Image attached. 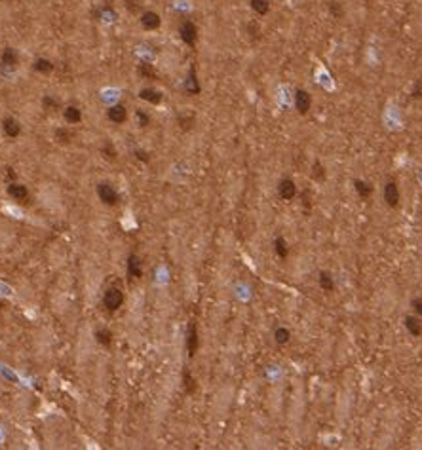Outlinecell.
Returning <instances> with one entry per match:
<instances>
[{
  "instance_id": "obj_1",
  "label": "cell",
  "mask_w": 422,
  "mask_h": 450,
  "mask_svg": "<svg viewBox=\"0 0 422 450\" xmlns=\"http://www.w3.org/2000/svg\"><path fill=\"white\" fill-rule=\"evenodd\" d=\"M122 304H124V292L118 289V287H111V289L105 291L103 306H105L109 312H116Z\"/></svg>"
},
{
  "instance_id": "obj_2",
  "label": "cell",
  "mask_w": 422,
  "mask_h": 450,
  "mask_svg": "<svg viewBox=\"0 0 422 450\" xmlns=\"http://www.w3.org/2000/svg\"><path fill=\"white\" fill-rule=\"evenodd\" d=\"M97 196H99V200L105 205H116L118 200H120V196H118V192L114 190V186L109 185V183H99L97 185Z\"/></svg>"
},
{
  "instance_id": "obj_3",
  "label": "cell",
  "mask_w": 422,
  "mask_h": 450,
  "mask_svg": "<svg viewBox=\"0 0 422 450\" xmlns=\"http://www.w3.org/2000/svg\"><path fill=\"white\" fill-rule=\"evenodd\" d=\"M179 34H181V40L190 48L196 46V42H198V29L192 21H183L179 27Z\"/></svg>"
},
{
  "instance_id": "obj_4",
  "label": "cell",
  "mask_w": 422,
  "mask_h": 450,
  "mask_svg": "<svg viewBox=\"0 0 422 450\" xmlns=\"http://www.w3.org/2000/svg\"><path fill=\"white\" fill-rule=\"evenodd\" d=\"M198 346H200L198 327H196V323H194V321H190L189 331H187V353H189V357H194V355H196Z\"/></svg>"
},
{
  "instance_id": "obj_5",
  "label": "cell",
  "mask_w": 422,
  "mask_h": 450,
  "mask_svg": "<svg viewBox=\"0 0 422 450\" xmlns=\"http://www.w3.org/2000/svg\"><path fill=\"white\" fill-rule=\"evenodd\" d=\"M384 202L392 209H395L399 205V188H397V185L394 181H388L386 186H384Z\"/></svg>"
},
{
  "instance_id": "obj_6",
  "label": "cell",
  "mask_w": 422,
  "mask_h": 450,
  "mask_svg": "<svg viewBox=\"0 0 422 450\" xmlns=\"http://www.w3.org/2000/svg\"><path fill=\"white\" fill-rule=\"evenodd\" d=\"M278 192H280V198L285 200V202H291L293 198L297 196V186L291 179H281L280 181V186H278Z\"/></svg>"
},
{
  "instance_id": "obj_7",
  "label": "cell",
  "mask_w": 422,
  "mask_h": 450,
  "mask_svg": "<svg viewBox=\"0 0 422 450\" xmlns=\"http://www.w3.org/2000/svg\"><path fill=\"white\" fill-rule=\"evenodd\" d=\"M295 106H297V110H299L301 114H306V112L310 110V106H312V97H310V93L305 91V89H297V93H295Z\"/></svg>"
},
{
  "instance_id": "obj_8",
  "label": "cell",
  "mask_w": 422,
  "mask_h": 450,
  "mask_svg": "<svg viewBox=\"0 0 422 450\" xmlns=\"http://www.w3.org/2000/svg\"><path fill=\"white\" fill-rule=\"evenodd\" d=\"M107 118L113 122V124H124L128 120V108L124 105H113L109 106L107 110Z\"/></svg>"
},
{
  "instance_id": "obj_9",
  "label": "cell",
  "mask_w": 422,
  "mask_h": 450,
  "mask_svg": "<svg viewBox=\"0 0 422 450\" xmlns=\"http://www.w3.org/2000/svg\"><path fill=\"white\" fill-rule=\"evenodd\" d=\"M126 268H128V276L131 277V279H139V277L143 276V268H141V259L135 255V253H131L130 257H128V262H126Z\"/></svg>"
},
{
  "instance_id": "obj_10",
  "label": "cell",
  "mask_w": 422,
  "mask_h": 450,
  "mask_svg": "<svg viewBox=\"0 0 422 450\" xmlns=\"http://www.w3.org/2000/svg\"><path fill=\"white\" fill-rule=\"evenodd\" d=\"M8 194L14 198L15 202H21V204H27V200H29V190H27V186H23L19 183H12L8 186Z\"/></svg>"
},
{
  "instance_id": "obj_11",
  "label": "cell",
  "mask_w": 422,
  "mask_h": 450,
  "mask_svg": "<svg viewBox=\"0 0 422 450\" xmlns=\"http://www.w3.org/2000/svg\"><path fill=\"white\" fill-rule=\"evenodd\" d=\"M185 91H187L189 95H198V93L202 91L200 82H198V74H196V67H190L189 78H187V82H185Z\"/></svg>"
},
{
  "instance_id": "obj_12",
  "label": "cell",
  "mask_w": 422,
  "mask_h": 450,
  "mask_svg": "<svg viewBox=\"0 0 422 450\" xmlns=\"http://www.w3.org/2000/svg\"><path fill=\"white\" fill-rule=\"evenodd\" d=\"M2 130H4V135H6V137L15 139V137L21 133V126H19V122H17L15 118L6 116L4 118V122H2Z\"/></svg>"
},
{
  "instance_id": "obj_13",
  "label": "cell",
  "mask_w": 422,
  "mask_h": 450,
  "mask_svg": "<svg viewBox=\"0 0 422 450\" xmlns=\"http://www.w3.org/2000/svg\"><path fill=\"white\" fill-rule=\"evenodd\" d=\"M160 23H162V19L156 12H145V14H141V25H143L146 30H156L160 27Z\"/></svg>"
},
{
  "instance_id": "obj_14",
  "label": "cell",
  "mask_w": 422,
  "mask_h": 450,
  "mask_svg": "<svg viewBox=\"0 0 422 450\" xmlns=\"http://www.w3.org/2000/svg\"><path fill=\"white\" fill-rule=\"evenodd\" d=\"M0 63H2L4 67H8V69H15L17 63H19L17 52H15L14 48H6V50L2 52V55H0Z\"/></svg>"
},
{
  "instance_id": "obj_15",
  "label": "cell",
  "mask_w": 422,
  "mask_h": 450,
  "mask_svg": "<svg viewBox=\"0 0 422 450\" xmlns=\"http://www.w3.org/2000/svg\"><path fill=\"white\" fill-rule=\"evenodd\" d=\"M139 97L143 99V101L150 103V105H160L162 99H164V95H162L158 89H152V87H143L141 91H139Z\"/></svg>"
},
{
  "instance_id": "obj_16",
  "label": "cell",
  "mask_w": 422,
  "mask_h": 450,
  "mask_svg": "<svg viewBox=\"0 0 422 450\" xmlns=\"http://www.w3.org/2000/svg\"><path fill=\"white\" fill-rule=\"evenodd\" d=\"M63 116H65V122H67V124H80V120H82V110H80L78 106H74V105H69V106H65Z\"/></svg>"
},
{
  "instance_id": "obj_17",
  "label": "cell",
  "mask_w": 422,
  "mask_h": 450,
  "mask_svg": "<svg viewBox=\"0 0 422 450\" xmlns=\"http://www.w3.org/2000/svg\"><path fill=\"white\" fill-rule=\"evenodd\" d=\"M403 323H405V329H407L413 336H422V323H421L419 318H415V316H407Z\"/></svg>"
},
{
  "instance_id": "obj_18",
  "label": "cell",
  "mask_w": 422,
  "mask_h": 450,
  "mask_svg": "<svg viewBox=\"0 0 422 450\" xmlns=\"http://www.w3.org/2000/svg\"><path fill=\"white\" fill-rule=\"evenodd\" d=\"M354 188L358 192V196L364 198V200L371 198V194H373V186H371L369 183H365V181H360V179L354 181Z\"/></svg>"
},
{
  "instance_id": "obj_19",
  "label": "cell",
  "mask_w": 422,
  "mask_h": 450,
  "mask_svg": "<svg viewBox=\"0 0 422 450\" xmlns=\"http://www.w3.org/2000/svg\"><path fill=\"white\" fill-rule=\"evenodd\" d=\"M32 69H34L36 73H40V74H50L52 71H54V63H52L50 59L40 57V59H36V61H34Z\"/></svg>"
},
{
  "instance_id": "obj_20",
  "label": "cell",
  "mask_w": 422,
  "mask_h": 450,
  "mask_svg": "<svg viewBox=\"0 0 422 450\" xmlns=\"http://www.w3.org/2000/svg\"><path fill=\"white\" fill-rule=\"evenodd\" d=\"M137 73L141 74L143 78H146V80H156V78H158L156 69H154L150 63H141V65L137 67Z\"/></svg>"
},
{
  "instance_id": "obj_21",
  "label": "cell",
  "mask_w": 422,
  "mask_h": 450,
  "mask_svg": "<svg viewBox=\"0 0 422 450\" xmlns=\"http://www.w3.org/2000/svg\"><path fill=\"white\" fill-rule=\"evenodd\" d=\"M274 249H276V255L280 257V259H287V255H289V247H287V241H285L281 236H278L276 239H274Z\"/></svg>"
},
{
  "instance_id": "obj_22",
  "label": "cell",
  "mask_w": 422,
  "mask_h": 450,
  "mask_svg": "<svg viewBox=\"0 0 422 450\" xmlns=\"http://www.w3.org/2000/svg\"><path fill=\"white\" fill-rule=\"evenodd\" d=\"M320 287L325 292H331V291L335 289V281H333V276L329 274V272H320Z\"/></svg>"
},
{
  "instance_id": "obj_23",
  "label": "cell",
  "mask_w": 422,
  "mask_h": 450,
  "mask_svg": "<svg viewBox=\"0 0 422 450\" xmlns=\"http://www.w3.org/2000/svg\"><path fill=\"white\" fill-rule=\"evenodd\" d=\"M289 338H291V331L285 329V327H278L276 331H274V340H276V344H280V346L287 344Z\"/></svg>"
},
{
  "instance_id": "obj_24",
  "label": "cell",
  "mask_w": 422,
  "mask_h": 450,
  "mask_svg": "<svg viewBox=\"0 0 422 450\" xmlns=\"http://www.w3.org/2000/svg\"><path fill=\"white\" fill-rule=\"evenodd\" d=\"M251 8L255 14L266 15L270 12V2L268 0H251Z\"/></svg>"
},
{
  "instance_id": "obj_25",
  "label": "cell",
  "mask_w": 422,
  "mask_h": 450,
  "mask_svg": "<svg viewBox=\"0 0 422 450\" xmlns=\"http://www.w3.org/2000/svg\"><path fill=\"white\" fill-rule=\"evenodd\" d=\"M95 340L101 344V346H111L113 344V333L109 329H99L95 333Z\"/></svg>"
},
{
  "instance_id": "obj_26",
  "label": "cell",
  "mask_w": 422,
  "mask_h": 450,
  "mask_svg": "<svg viewBox=\"0 0 422 450\" xmlns=\"http://www.w3.org/2000/svg\"><path fill=\"white\" fill-rule=\"evenodd\" d=\"M183 388H185V392L189 393V395L196 392V380L192 378L190 371H185V372H183Z\"/></svg>"
},
{
  "instance_id": "obj_27",
  "label": "cell",
  "mask_w": 422,
  "mask_h": 450,
  "mask_svg": "<svg viewBox=\"0 0 422 450\" xmlns=\"http://www.w3.org/2000/svg\"><path fill=\"white\" fill-rule=\"evenodd\" d=\"M177 124L181 126V130H190L192 126H194V114H187V112H183V114H179L177 116Z\"/></svg>"
},
{
  "instance_id": "obj_28",
  "label": "cell",
  "mask_w": 422,
  "mask_h": 450,
  "mask_svg": "<svg viewBox=\"0 0 422 450\" xmlns=\"http://www.w3.org/2000/svg\"><path fill=\"white\" fill-rule=\"evenodd\" d=\"M71 137H73V135H71V131L65 130V128H57L56 133H54V139L57 141L59 145H67V143L71 141Z\"/></svg>"
},
{
  "instance_id": "obj_29",
  "label": "cell",
  "mask_w": 422,
  "mask_h": 450,
  "mask_svg": "<svg viewBox=\"0 0 422 450\" xmlns=\"http://www.w3.org/2000/svg\"><path fill=\"white\" fill-rule=\"evenodd\" d=\"M124 4L130 14H141V6H143L141 0H124Z\"/></svg>"
},
{
  "instance_id": "obj_30",
  "label": "cell",
  "mask_w": 422,
  "mask_h": 450,
  "mask_svg": "<svg viewBox=\"0 0 422 450\" xmlns=\"http://www.w3.org/2000/svg\"><path fill=\"white\" fill-rule=\"evenodd\" d=\"M312 179H316V181H323L325 179V167L321 165L320 161H316L314 167H312Z\"/></svg>"
},
{
  "instance_id": "obj_31",
  "label": "cell",
  "mask_w": 422,
  "mask_h": 450,
  "mask_svg": "<svg viewBox=\"0 0 422 450\" xmlns=\"http://www.w3.org/2000/svg\"><path fill=\"white\" fill-rule=\"evenodd\" d=\"M103 154H105L107 160H116V148L111 145V143H105V146H103Z\"/></svg>"
},
{
  "instance_id": "obj_32",
  "label": "cell",
  "mask_w": 422,
  "mask_h": 450,
  "mask_svg": "<svg viewBox=\"0 0 422 450\" xmlns=\"http://www.w3.org/2000/svg\"><path fill=\"white\" fill-rule=\"evenodd\" d=\"M329 12H331V15L337 17V19H340L342 14H344V10H342V6H340L338 2H329Z\"/></svg>"
},
{
  "instance_id": "obj_33",
  "label": "cell",
  "mask_w": 422,
  "mask_h": 450,
  "mask_svg": "<svg viewBox=\"0 0 422 450\" xmlns=\"http://www.w3.org/2000/svg\"><path fill=\"white\" fill-rule=\"evenodd\" d=\"M135 114H137V122H139V126H141V128H146V126L150 124V116L146 114L145 110H141V108H139Z\"/></svg>"
},
{
  "instance_id": "obj_34",
  "label": "cell",
  "mask_w": 422,
  "mask_h": 450,
  "mask_svg": "<svg viewBox=\"0 0 422 450\" xmlns=\"http://www.w3.org/2000/svg\"><path fill=\"white\" fill-rule=\"evenodd\" d=\"M42 103H44V106H46V108H50V110H57L59 108V101L57 99H54L52 95H46Z\"/></svg>"
},
{
  "instance_id": "obj_35",
  "label": "cell",
  "mask_w": 422,
  "mask_h": 450,
  "mask_svg": "<svg viewBox=\"0 0 422 450\" xmlns=\"http://www.w3.org/2000/svg\"><path fill=\"white\" fill-rule=\"evenodd\" d=\"M413 97L422 99V80H417V82H415V87H413Z\"/></svg>"
},
{
  "instance_id": "obj_36",
  "label": "cell",
  "mask_w": 422,
  "mask_h": 450,
  "mask_svg": "<svg viewBox=\"0 0 422 450\" xmlns=\"http://www.w3.org/2000/svg\"><path fill=\"white\" fill-rule=\"evenodd\" d=\"M248 30L251 32V36H253V38H259V34H261V30H259V25H257V23H249Z\"/></svg>"
},
{
  "instance_id": "obj_37",
  "label": "cell",
  "mask_w": 422,
  "mask_h": 450,
  "mask_svg": "<svg viewBox=\"0 0 422 450\" xmlns=\"http://www.w3.org/2000/svg\"><path fill=\"white\" fill-rule=\"evenodd\" d=\"M413 308H415V312L422 318V298H415V300H413Z\"/></svg>"
},
{
  "instance_id": "obj_38",
  "label": "cell",
  "mask_w": 422,
  "mask_h": 450,
  "mask_svg": "<svg viewBox=\"0 0 422 450\" xmlns=\"http://www.w3.org/2000/svg\"><path fill=\"white\" fill-rule=\"evenodd\" d=\"M135 156H137V160H143V161L150 160V158H148V154H146L145 150H137V152H135Z\"/></svg>"
}]
</instances>
